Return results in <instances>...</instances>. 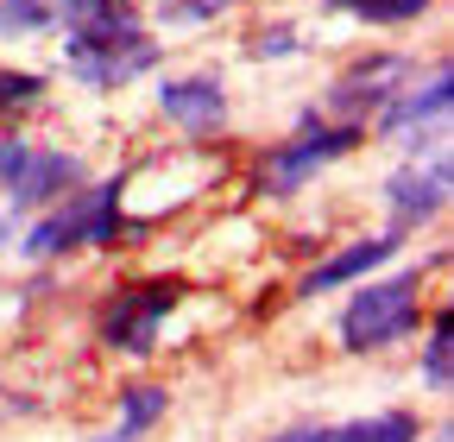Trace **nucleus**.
Wrapping results in <instances>:
<instances>
[{
  "instance_id": "1",
  "label": "nucleus",
  "mask_w": 454,
  "mask_h": 442,
  "mask_svg": "<svg viewBox=\"0 0 454 442\" xmlns=\"http://www.w3.org/2000/svg\"><path fill=\"white\" fill-rule=\"evenodd\" d=\"M57 26H64L70 76L95 95L127 89L133 76L158 70V58H164V44L139 26L133 0H57Z\"/></svg>"
},
{
  "instance_id": "2",
  "label": "nucleus",
  "mask_w": 454,
  "mask_h": 442,
  "mask_svg": "<svg viewBox=\"0 0 454 442\" xmlns=\"http://www.w3.org/2000/svg\"><path fill=\"white\" fill-rule=\"evenodd\" d=\"M76 247H133V228L121 215V178L76 184L64 202H51L32 221V234L20 241L26 259H57V253H76Z\"/></svg>"
},
{
  "instance_id": "3",
  "label": "nucleus",
  "mask_w": 454,
  "mask_h": 442,
  "mask_svg": "<svg viewBox=\"0 0 454 442\" xmlns=\"http://www.w3.org/2000/svg\"><path fill=\"white\" fill-rule=\"evenodd\" d=\"M423 322V272L366 279L340 310V348L348 354H385Z\"/></svg>"
},
{
  "instance_id": "4",
  "label": "nucleus",
  "mask_w": 454,
  "mask_h": 442,
  "mask_svg": "<svg viewBox=\"0 0 454 442\" xmlns=\"http://www.w3.org/2000/svg\"><path fill=\"white\" fill-rule=\"evenodd\" d=\"M366 139V127H340V121H322V114H303V127L291 139H278L265 158H259V171H253V190L259 196H297L322 164L334 158H348L354 146Z\"/></svg>"
},
{
  "instance_id": "5",
  "label": "nucleus",
  "mask_w": 454,
  "mask_h": 442,
  "mask_svg": "<svg viewBox=\"0 0 454 442\" xmlns=\"http://www.w3.org/2000/svg\"><path fill=\"white\" fill-rule=\"evenodd\" d=\"M184 297H190V285H184V279H139V285H121V291L101 304V316H95L101 348L145 360V354L158 348V335H164L170 310H177Z\"/></svg>"
},
{
  "instance_id": "6",
  "label": "nucleus",
  "mask_w": 454,
  "mask_h": 442,
  "mask_svg": "<svg viewBox=\"0 0 454 442\" xmlns=\"http://www.w3.org/2000/svg\"><path fill=\"white\" fill-rule=\"evenodd\" d=\"M411 70H417V64L397 58V51H366V58H354L348 70L328 83V95H322L316 114H328V121H340V127H366L379 107L411 83Z\"/></svg>"
},
{
  "instance_id": "7",
  "label": "nucleus",
  "mask_w": 454,
  "mask_h": 442,
  "mask_svg": "<svg viewBox=\"0 0 454 442\" xmlns=\"http://www.w3.org/2000/svg\"><path fill=\"white\" fill-rule=\"evenodd\" d=\"M448 184H454L448 146H435L429 158H411L404 171H391V184H385L391 234H411V228H423V221H435V215L448 209Z\"/></svg>"
},
{
  "instance_id": "8",
  "label": "nucleus",
  "mask_w": 454,
  "mask_h": 442,
  "mask_svg": "<svg viewBox=\"0 0 454 442\" xmlns=\"http://www.w3.org/2000/svg\"><path fill=\"white\" fill-rule=\"evenodd\" d=\"M448 101H454V76H448V64L429 76V83H404L385 107H379V133L385 139H397V146H417L423 133H435L442 121H448Z\"/></svg>"
},
{
  "instance_id": "9",
  "label": "nucleus",
  "mask_w": 454,
  "mask_h": 442,
  "mask_svg": "<svg viewBox=\"0 0 454 442\" xmlns=\"http://www.w3.org/2000/svg\"><path fill=\"white\" fill-rule=\"evenodd\" d=\"M76 184H89V171H82L76 152H44V146H32L26 164H20V178L7 184V196H13V209L38 215V209H51V202H64Z\"/></svg>"
},
{
  "instance_id": "10",
  "label": "nucleus",
  "mask_w": 454,
  "mask_h": 442,
  "mask_svg": "<svg viewBox=\"0 0 454 442\" xmlns=\"http://www.w3.org/2000/svg\"><path fill=\"white\" fill-rule=\"evenodd\" d=\"M158 107H164V121L184 127L190 139H208V133L227 127V89H221V76H170L158 89Z\"/></svg>"
},
{
  "instance_id": "11",
  "label": "nucleus",
  "mask_w": 454,
  "mask_h": 442,
  "mask_svg": "<svg viewBox=\"0 0 454 442\" xmlns=\"http://www.w3.org/2000/svg\"><path fill=\"white\" fill-rule=\"evenodd\" d=\"M397 241L404 234H366V241H354V247H340L334 259H322V265H309L303 272V285H297V297H322V291H340V285H360L372 265H385L391 253H397Z\"/></svg>"
},
{
  "instance_id": "12",
  "label": "nucleus",
  "mask_w": 454,
  "mask_h": 442,
  "mask_svg": "<svg viewBox=\"0 0 454 442\" xmlns=\"http://www.w3.org/2000/svg\"><path fill=\"white\" fill-rule=\"evenodd\" d=\"M164 411H170V392H164V385H127V392H121V430H114V442H139Z\"/></svg>"
},
{
  "instance_id": "13",
  "label": "nucleus",
  "mask_w": 454,
  "mask_h": 442,
  "mask_svg": "<svg viewBox=\"0 0 454 442\" xmlns=\"http://www.w3.org/2000/svg\"><path fill=\"white\" fill-rule=\"evenodd\" d=\"M423 423L411 411H379V417H354V423H334V442H417Z\"/></svg>"
},
{
  "instance_id": "14",
  "label": "nucleus",
  "mask_w": 454,
  "mask_h": 442,
  "mask_svg": "<svg viewBox=\"0 0 454 442\" xmlns=\"http://www.w3.org/2000/svg\"><path fill=\"white\" fill-rule=\"evenodd\" d=\"M322 7L348 13L360 26H411V20H423L435 7V0H322Z\"/></svg>"
},
{
  "instance_id": "15",
  "label": "nucleus",
  "mask_w": 454,
  "mask_h": 442,
  "mask_svg": "<svg viewBox=\"0 0 454 442\" xmlns=\"http://www.w3.org/2000/svg\"><path fill=\"white\" fill-rule=\"evenodd\" d=\"M423 379H429V392H448V385H454V316H448V310H435V322H429Z\"/></svg>"
},
{
  "instance_id": "16",
  "label": "nucleus",
  "mask_w": 454,
  "mask_h": 442,
  "mask_svg": "<svg viewBox=\"0 0 454 442\" xmlns=\"http://www.w3.org/2000/svg\"><path fill=\"white\" fill-rule=\"evenodd\" d=\"M38 101H44V76L38 70H0V133H7V121H20Z\"/></svg>"
},
{
  "instance_id": "17",
  "label": "nucleus",
  "mask_w": 454,
  "mask_h": 442,
  "mask_svg": "<svg viewBox=\"0 0 454 442\" xmlns=\"http://www.w3.org/2000/svg\"><path fill=\"white\" fill-rule=\"evenodd\" d=\"M57 26V0H0V38H32Z\"/></svg>"
},
{
  "instance_id": "18",
  "label": "nucleus",
  "mask_w": 454,
  "mask_h": 442,
  "mask_svg": "<svg viewBox=\"0 0 454 442\" xmlns=\"http://www.w3.org/2000/svg\"><path fill=\"white\" fill-rule=\"evenodd\" d=\"M227 7H240V0H164V20L170 26H202V20H221Z\"/></svg>"
},
{
  "instance_id": "19",
  "label": "nucleus",
  "mask_w": 454,
  "mask_h": 442,
  "mask_svg": "<svg viewBox=\"0 0 454 442\" xmlns=\"http://www.w3.org/2000/svg\"><path fill=\"white\" fill-rule=\"evenodd\" d=\"M291 51H303L297 26H259L253 32V58H291Z\"/></svg>"
},
{
  "instance_id": "20",
  "label": "nucleus",
  "mask_w": 454,
  "mask_h": 442,
  "mask_svg": "<svg viewBox=\"0 0 454 442\" xmlns=\"http://www.w3.org/2000/svg\"><path fill=\"white\" fill-rule=\"evenodd\" d=\"M26 139H13V133H0V190H7L13 178H20V164H26Z\"/></svg>"
},
{
  "instance_id": "21",
  "label": "nucleus",
  "mask_w": 454,
  "mask_h": 442,
  "mask_svg": "<svg viewBox=\"0 0 454 442\" xmlns=\"http://www.w3.org/2000/svg\"><path fill=\"white\" fill-rule=\"evenodd\" d=\"M265 442H334V423H297V430H278Z\"/></svg>"
},
{
  "instance_id": "22",
  "label": "nucleus",
  "mask_w": 454,
  "mask_h": 442,
  "mask_svg": "<svg viewBox=\"0 0 454 442\" xmlns=\"http://www.w3.org/2000/svg\"><path fill=\"white\" fill-rule=\"evenodd\" d=\"M7 241H13V221H0V247H7Z\"/></svg>"
},
{
  "instance_id": "23",
  "label": "nucleus",
  "mask_w": 454,
  "mask_h": 442,
  "mask_svg": "<svg viewBox=\"0 0 454 442\" xmlns=\"http://www.w3.org/2000/svg\"><path fill=\"white\" fill-rule=\"evenodd\" d=\"M95 442H114V436H95Z\"/></svg>"
}]
</instances>
